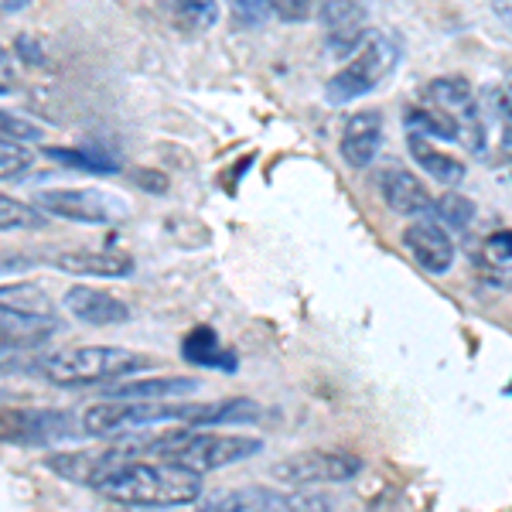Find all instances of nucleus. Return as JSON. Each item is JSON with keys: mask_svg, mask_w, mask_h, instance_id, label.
<instances>
[{"mask_svg": "<svg viewBox=\"0 0 512 512\" xmlns=\"http://www.w3.org/2000/svg\"><path fill=\"white\" fill-rule=\"evenodd\" d=\"M127 458H137L130 451V441H120L113 448H103V451H62V454H52L45 461L55 475H62L65 482H76V485H86V489H96L120 461Z\"/></svg>", "mask_w": 512, "mask_h": 512, "instance_id": "8", "label": "nucleus"}, {"mask_svg": "<svg viewBox=\"0 0 512 512\" xmlns=\"http://www.w3.org/2000/svg\"><path fill=\"white\" fill-rule=\"evenodd\" d=\"M400 62V48L393 38H386L383 31H366V38L359 41V48L352 52V59L328 79L325 96L328 103L342 106L352 99L373 93V89L393 72V65Z\"/></svg>", "mask_w": 512, "mask_h": 512, "instance_id": "3", "label": "nucleus"}, {"mask_svg": "<svg viewBox=\"0 0 512 512\" xmlns=\"http://www.w3.org/2000/svg\"><path fill=\"white\" fill-rule=\"evenodd\" d=\"M96 492L120 506H192L202 499V472L168 458H127L96 485Z\"/></svg>", "mask_w": 512, "mask_h": 512, "instance_id": "1", "label": "nucleus"}, {"mask_svg": "<svg viewBox=\"0 0 512 512\" xmlns=\"http://www.w3.org/2000/svg\"><path fill=\"white\" fill-rule=\"evenodd\" d=\"M434 219L444 222L451 233H461V229L472 226L475 219V202L458 192H444L441 198H434Z\"/></svg>", "mask_w": 512, "mask_h": 512, "instance_id": "21", "label": "nucleus"}, {"mask_svg": "<svg viewBox=\"0 0 512 512\" xmlns=\"http://www.w3.org/2000/svg\"><path fill=\"white\" fill-rule=\"evenodd\" d=\"M35 154L28 147H21V140H7L4 137V147H0V178L11 181V178H21L24 171L31 168Z\"/></svg>", "mask_w": 512, "mask_h": 512, "instance_id": "24", "label": "nucleus"}, {"mask_svg": "<svg viewBox=\"0 0 512 512\" xmlns=\"http://www.w3.org/2000/svg\"><path fill=\"white\" fill-rule=\"evenodd\" d=\"M48 219L45 209H31V205L24 202H14L11 195L0 198V226H4V233H11V229H41Z\"/></svg>", "mask_w": 512, "mask_h": 512, "instance_id": "22", "label": "nucleus"}, {"mask_svg": "<svg viewBox=\"0 0 512 512\" xmlns=\"http://www.w3.org/2000/svg\"><path fill=\"white\" fill-rule=\"evenodd\" d=\"M45 154L52 161L65 164V168H79V171H89V175H113V171H120V161L103 151H65V147H48Z\"/></svg>", "mask_w": 512, "mask_h": 512, "instance_id": "20", "label": "nucleus"}, {"mask_svg": "<svg viewBox=\"0 0 512 512\" xmlns=\"http://www.w3.org/2000/svg\"><path fill=\"white\" fill-rule=\"evenodd\" d=\"M82 431V417L76 420L69 410H7L4 414V441L24 444V448H52V444L72 441Z\"/></svg>", "mask_w": 512, "mask_h": 512, "instance_id": "7", "label": "nucleus"}, {"mask_svg": "<svg viewBox=\"0 0 512 512\" xmlns=\"http://www.w3.org/2000/svg\"><path fill=\"white\" fill-rule=\"evenodd\" d=\"M379 144H383V117L376 110H359L345 120L342 127V158L352 168H369L379 154Z\"/></svg>", "mask_w": 512, "mask_h": 512, "instance_id": "12", "label": "nucleus"}, {"mask_svg": "<svg viewBox=\"0 0 512 512\" xmlns=\"http://www.w3.org/2000/svg\"><path fill=\"white\" fill-rule=\"evenodd\" d=\"M0 123H4L7 140H41L45 137V127H41V123L28 120V117H18V113H4Z\"/></svg>", "mask_w": 512, "mask_h": 512, "instance_id": "26", "label": "nucleus"}, {"mask_svg": "<svg viewBox=\"0 0 512 512\" xmlns=\"http://www.w3.org/2000/svg\"><path fill=\"white\" fill-rule=\"evenodd\" d=\"M407 127L417 130V134H427L431 140H454V144H458V137H461L458 120H454L451 113L437 110L427 99L420 106H414V110H407Z\"/></svg>", "mask_w": 512, "mask_h": 512, "instance_id": "19", "label": "nucleus"}, {"mask_svg": "<svg viewBox=\"0 0 512 512\" xmlns=\"http://www.w3.org/2000/svg\"><path fill=\"white\" fill-rule=\"evenodd\" d=\"M407 147H410V158L417 161V168L424 171L431 181H441V185H461L465 181V161L461 158H454V154L448 151H441V147H434L431 144V137L427 134H417V130H410V137H407Z\"/></svg>", "mask_w": 512, "mask_h": 512, "instance_id": "15", "label": "nucleus"}, {"mask_svg": "<svg viewBox=\"0 0 512 512\" xmlns=\"http://www.w3.org/2000/svg\"><path fill=\"white\" fill-rule=\"evenodd\" d=\"M209 509H318L328 506V499L318 495H294V492H270V489H243V492H222L205 499Z\"/></svg>", "mask_w": 512, "mask_h": 512, "instance_id": "13", "label": "nucleus"}, {"mask_svg": "<svg viewBox=\"0 0 512 512\" xmlns=\"http://www.w3.org/2000/svg\"><path fill=\"white\" fill-rule=\"evenodd\" d=\"M171 4L195 28H216L219 24V0H171Z\"/></svg>", "mask_w": 512, "mask_h": 512, "instance_id": "25", "label": "nucleus"}, {"mask_svg": "<svg viewBox=\"0 0 512 512\" xmlns=\"http://www.w3.org/2000/svg\"><path fill=\"white\" fill-rule=\"evenodd\" d=\"M243 24H263L274 14V0H229Z\"/></svg>", "mask_w": 512, "mask_h": 512, "instance_id": "29", "label": "nucleus"}, {"mask_svg": "<svg viewBox=\"0 0 512 512\" xmlns=\"http://www.w3.org/2000/svg\"><path fill=\"white\" fill-rule=\"evenodd\" d=\"M62 304L72 318L82 321V325L110 328V325L130 321V308L120 301V297H113L110 291H96V287H89V284L69 287L62 297Z\"/></svg>", "mask_w": 512, "mask_h": 512, "instance_id": "11", "label": "nucleus"}, {"mask_svg": "<svg viewBox=\"0 0 512 512\" xmlns=\"http://www.w3.org/2000/svg\"><path fill=\"white\" fill-rule=\"evenodd\" d=\"M55 332H59L55 315H41V311H24L14 308V304H4V352L31 349V345H41Z\"/></svg>", "mask_w": 512, "mask_h": 512, "instance_id": "14", "label": "nucleus"}, {"mask_svg": "<svg viewBox=\"0 0 512 512\" xmlns=\"http://www.w3.org/2000/svg\"><path fill=\"white\" fill-rule=\"evenodd\" d=\"M489 4H492L495 18H499L502 24H509V28H512V0H489Z\"/></svg>", "mask_w": 512, "mask_h": 512, "instance_id": "30", "label": "nucleus"}, {"mask_svg": "<svg viewBox=\"0 0 512 512\" xmlns=\"http://www.w3.org/2000/svg\"><path fill=\"white\" fill-rule=\"evenodd\" d=\"M55 267L69 270L79 277H130L134 260L123 253H93V250H72L55 256Z\"/></svg>", "mask_w": 512, "mask_h": 512, "instance_id": "18", "label": "nucleus"}, {"mask_svg": "<svg viewBox=\"0 0 512 512\" xmlns=\"http://www.w3.org/2000/svg\"><path fill=\"white\" fill-rule=\"evenodd\" d=\"M318 0H274V14L284 24H304L315 18Z\"/></svg>", "mask_w": 512, "mask_h": 512, "instance_id": "27", "label": "nucleus"}, {"mask_svg": "<svg viewBox=\"0 0 512 512\" xmlns=\"http://www.w3.org/2000/svg\"><path fill=\"white\" fill-rule=\"evenodd\" d=\"M499 117H502V151H512V69L506 72V79H502L499 86Z\"/></svg>", "mask_w": 512, "mask_h": 512, "instance_id": "28", "label": "nucleus"}, {"mask_svg": "<svg viewBox=\"0 0 512 512\" xmlns=\"http://www.w3.org/2000/svg\"><path fill=\"white\" fill-rule=\"evenodd\" d=\"M403 246L417 260V267H424L427 274L444 277L454 267V243L444 222L437 219H414L403 229Z\"/></svg>", "mask_w": 512, "mask_h": 512, "instance_id": "9", "label": "nucleus"}, {"mask_svg": "<svg viewBox=\"0 0 512 512\" xmlns=\"http://www.w3.org/2000/svg\"><path fill=\"white\" fill-rule=\"evenodd\" d=\"M151 369V359L110 345H65L38 359V373L55 386H96Z\"/></svg>", "mask_w": 512, "mask_h": 512, "instance_id": "2", "label": "nucleus"}, {"mask_svg": "<svg viewBox=\"0 0 512 512\" xmlns=\"http://www.w3.org/2000/svg\"><path fill=\"white\" fill-rule=\"evenodd\" d=\"M362 458L349 451H301L277 461L270 475L291 489H315V485H342L362 472Z\"/></svg>", "mask_w": 512, "mask_h": 512, "instance_id": "5", "label": "nucleus"}, {"mask_svg": "<svg viewBox=\"0 0 512 512\" xmlns=\"http://www.w3.org/2000/svg\"><path fill=\"white\" fill-rule=\"evenodd\" d=\"M427 103H434L437 110L451 113L461 127L458 144L465 147L468 154H482L485 151V123L482 113H478V99L472 82L465 76H441L427 82Z\"/></svg>", "mask_w": 512, "mask_h": 512, "instance_id": "6", "label": "nucleus"}, {"mask_svg": "<svg viewBox=\"0 0 512 512\" xmlns=\"http://www.w3.org/2000/svg\"><path fill=\"white\" fill-rule=\"evenodd\" d=\"M482 267L506 274L512 267V229H495L482 239Z\"/></svg>", "mask_w": 512, "mask_h": 512, "instance_id": "23", "label": "nucleus"}, {"mask_svg": "<svg viewBox=\"0 0 512 512\" xmlns=\"http://www.w3.org/2000/svg\"><path fill=\"white\" fill-rule=\"evenodd\" d=\"M379 195H383L386 209H390L393 216L420 219L424 212H434V198L424 188V181H420L414 171L400 168V164H393V168H386L383 175H379Z\"/></svg>", "mask_w": 512, "mask_h": 512, "instance_id": "10", "label": "nucleus"}, {"mask_svg": "<svg viewBox=\"0 0 512 512\" xmlns=\"http://www.w3.org/2000/svg\"><path fill=\"white\" fill-rule=\"evenodd\" d=\"M181 355H185V362H192V366L219 369V373H226V376H233L236 366H239L236 352L222 349L219 335L205 325H198L185 335V342H181Z\"/></svg>", "mask_w": 512, "mask_h": 512, "instance_id": "17", "label": "nucleus"}, {"mask_svg": "<svg viewBox=\"0 0 512 512\" xmlns=\"http://www.w3.org/2000/svg\"><path fill=\"white\" fill-rule=\"evenodd\" d=\"M198 390H202V379L147 376V379H130V383L110 386L106 396H120V400H178V396H192Z\"/></svg>", "mask_w": 512, "mask_h": 512, "instance_id": "16", "label": "nucleus"}, {"mask_svg": "<svg viewBox=\"0 0 512 512\" xmlns=\"http://www.w3.org/2000/svg\"><path fill=\"white\" fill-rule=\"evenodd\" d=\"M35 205L55 219L89 222V226H113L130 212L127 198L110 188H41Z\"/></svg>", "mask_w": 512, "mask_h": 512, "instance_id": "4", "label": "nucleus"}]
</instances>
